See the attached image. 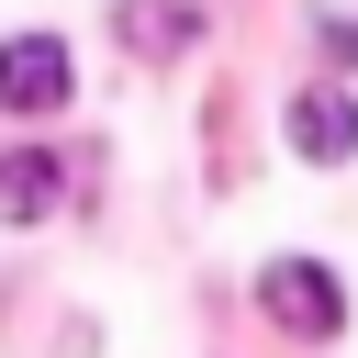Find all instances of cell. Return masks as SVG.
<instances>
[{
  "label": "cell",
  "instance_id": "6da1fadb",
  "mask_svg": "<svg viewBox=\"0 0 358 358\" xmlns=\"http://www.w3.org/2000/svg\"><path fill=\"white\" fill-rule=\"evenodd\" d=\"M257 302H268V324H291V336H336V324H347V291H336L324 257H268V268H257Z\"/></svg>",
  "mask_w": 358,
  "mask_h": 358
},
{
  "label": "cell",
  "instance_id": "7a4b0ae2",
  "mask_svg": "<svg viewBox=\"0 0 358 358\" xmlns=\"http://www.w3.org/2000/svg\"><path fill=\"white\" fill-rule=\"evenodd\" d=\"M67 78H78V67H67L56 34H11V45H0V112H56Z\"/></svg>",
  "mask_w": 358,
  "mask_h": 358
},
{
  "label": "cell",
  "instance_id": "3957f363",
  "mask_svg": "<svg viewBox=\"0 0 358 358\" xmlns=\"http://www.w3.org/2000/svg\"><path fill=\"white\" fill-rule=\"evenodd\" d=\"M291 145L324 157V168L358 157V101H347V90H302V101H291Z\"/></svg>",
  "mask_w": 358,
  "mask_h": 358
},
{
  "label": "cell",
  "instance_id": "277c9868",
  "mask_svg": "<svg viewBox=\"0 0 358 358\" xmlns=\"http://www.w3.org/2000/svg\"><path fill=\"white\" fill-rule=\"evenodd\" d=\"M112 34H123L134 56H179V45L201 34V11H190V0H123V11H112Z\"/></svg>",
  "mask_w": 358,
  "mask_h": 358
},
{
  "label": "cell",
  "instance_id": "5b68a950",
  "mask_svg": "<svg viewBox=\"0 0 358 358\" xmlns=\"http://www.w3.org/2000/svg\"><path fill=\"white\" fill-rule=\"evenodd\" d=\"M56 190H67V168H56L45 145L0 157V224H34V213H56Z\"/></svg>",
  "mask_w": 358,
  "mask_h": 358
}]
</instances>
